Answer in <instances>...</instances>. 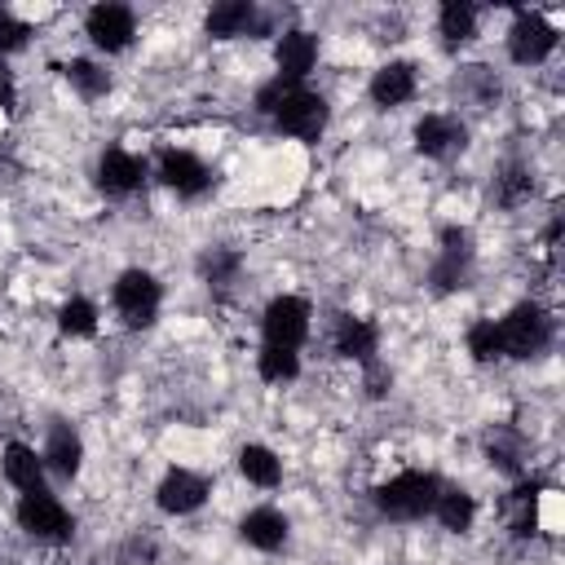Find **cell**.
<instances>
[{"mask_svg": "<svg viewBox=\"0 0 565 565\" xmlns=\"http://www.w3.org/2000/svg\"><path fill=\"white\" fill-rule=\"evenodd\" d=\"M468 353H472L477 362L503 358V349H499V322H494V318H481V322L468 327Z\"/></svg>", "mask_w": 565, "mask_h": 565, "instance_id": "cell-28", "label": "cell"}, {"mask_svg": "<svg viewBox=\"0 0 565 565\" xmlns=\"http://www.w3.org/2000/svg\"><path fill=\"white\" fill-rule=\"evenodd\" d=\"M13 97H18V84H13V71H9V62L0 57V106H13Z\"/></svg>", "mask_w": 565, "mask_h": 565, "instance_id": "cell-31", "label": "cell"}, {"mask_svg": "<svg viewBox=\"0 0 565 565\" xmlns=\"http://www.w3.org/2000/svg\"><path fill=\"white\" fill-rule=\"evenodd\" d=\"M256 110L260 115H274V124L287 137H300V141H318L322 128H327V102H322V93H313L305 84H287L278 75L256 88Z\"/></svg>", "mask_w": 565, "mask_h": 565, "instance_id": "cell-1", "label": "cell"}, {"mask_svg": "<svg viewBox=\"0 0 565 565\" xmlns=\"http://www.w3.org/2000/svg\"><path fill=\"white\" fill-rule=\"evenodd\" d=\"M547 340H552V318L534 300H521V305L508 309V318H499V349L508 358L530 362L547 349Z\"/></svg>", "mask_w": 565, "mask_h": 565, "instance_id": "cell-3", "label": "cell"}, {"mask_svg": "<svg viewBox=\"0 0 565 565\" xmlns=\"http://www.w3.org/2000/svg\"><path fill=\"white\" fill-rule=\"evenodd\" d=\"M530 190H534V181H530V172H525V168H508V172L499 177V203H503V207L525 203V199H530Z\"/></svg>", "mask_w": 565, "mask_h": 565, "instance_id": "cell-29", "label": "cell"}, {"mask_svg": "<svg viewBox=\"0 0 565 565\" xmlns=\"http://www.w3.org/2000/svg\"><path fill=\"white\" fill-rule=\"evenodd\" d=\"M110 300H115V313L124 318V327H150L159 318V305H163V287L154 274L146 269H124L110 287Z\"/></svg>", "mask_w": 565, "mask_h": 565, "instance_id": "cell-4", "label": "cell"}, {"mask_svg": "<svg viewBox=\"0 0 565 565\" xmlns=\"http://www.w3.org/2000/svg\"><path fill=\"white\" fill-rule=\"evenodd\" d=\"M18 525H22L31 539H40V543H66V539L75 534L71 512H66L62 499H53L49 490L22 494V503H18Z\"/></svg>", "mask_w": 565, "mask_h": 565, "instance_id": "cell-5", "label": "cell"}, {"mask_svg": "<svg viewBox=\"0 0 565 565\" xmlns=\"http://www.w3.org/2000/svg\"><path fill=\"white\" fill-rule=\"evenodd\" d=\"M415 88H419V75H415L411 62H384V66L371 75V102L384 106V110L406 106V102L415 97Z\"/></svg>", "mask_w": 565, "mask_h": 565, "instance_id": "cell-14", "label": "cell"}, {"mask_svg": "<svg viewBox=\"0 0 565 565\" xmlns=\"http://www.w3.org/2000/svg\"><path fill=\"white\" fill-rule=\"evenodd\" d=\"M238 472H243L252 486H260V490H274V486L282 481V459H278L269 446H260V441H247V446L238 450Z\"/></svg>", "mask_w": 565, "mask_h": 565, "instance_id": "cell-21", "label": "cell"}, {"mask_svg": "<svg viewBox=\"0 0 565 565\" xmlns=\"http://www.w3.org/2000/svg\"><path fill=\"white\" fill-rule=\"evenodd\" d=\"M256 371L265 384H287L300 375V353L296 349H278V344H265L260 358H256Z\"/></svg>", "mask_w": 565, "mask_h": 565, "instance_id": "cell-25", "label": "cell"}, {"mask_svg": "<svg viewBox=\"0 0 565 565\" xmlns=\"http://www.w3.org/2000/svg\"><path fill=\"white\" fill-rule=\"evenodd\" d=\"M552 49H556V26L543 13L521 9L512 18V26H508V57L516 66H539V62L552 57Z\"/></svg>", "mask_w": 565, "mask_h": 565, "instance_id": "cell-7", "label": "cell"}, {"mask_svg": "<svg viewBox=\"0 0 565 565\" xmlns=\"http://www.w3.org/2000/svg\"><path fill=\"white\" fill-rule=\"evenodd\" d=\"M433 516L441 521V530L463 534V530L472 525V516H477V503H472V494H468V490H441V494H437V503H433Z\"/></svg>", "mask_w": 565, "mask_h": 565, "instance_id": "cell-23", "label": "cell"}, {"mask_svg": "<svg viewBox=\"0 0 565 565\" xmlns=\"http://www.w3.org/2000/svg\"><path fill=\"white\" fill-rule=\"evenodd\" d=\"M238 265H243V256H238V252H230V247H212V252H203L199 274H203V282L225 287V282L238 274Z\"/></svg>", "mask_w": 565, "mask_h": 565, "instance_id": "cell-27", "label": "cell"}, {"mask_svg": "<svg viewBox=\"0 0 565 565\" xmlns=\"http://www.w3.org/2000/svg\"><path fill=\"white\" fill-rule=\"evenodd\" d=\"M159 181H163L172 194H181V199H199V194L212 185V172H207V163H203L199 154L168 146V150L159 154Z\"/></svg>", "mask_w": 565, "mask_h": 565, "instance_id": "cell-11", "label": "cell"}, {"mask_svg": "<svg viewBox=\"0 0 565 565\" xmlns=\"http://www.w3.org/2000/svg\"><path fill=\"white\" fill-rule=\"evenodd\" d=\"M274 62H278V79L305 84V75L318 62V35L313 31H282L278 49H274Z\"/></svg>", "mask_w": 565, "mask_h": 565, "instance_id": "cell-13", "label": "cell"}, {"mask_svg": "<svg viewBox=\"0 0 565 565\" xmlns=\"http://www.w3.org/2000/svg\"><path fill=\"white\" fill-rule=\"evenodd\" d=\"M463 141H468V128L455 115H437L433 110V115H424L415 124V150L424 159H450V154L463 150Z\"/></svg>", "mask_w": 565, "mask_h": 565, "instance_id": "cell-12", "label": "cell"}, {"mask_svg": "<svg viewBox=\"0 0 565 565\" xmlns=\"http://www.w3.org/2000/svg\"><path fill=\"white\" fill-rule=\"evenodd\" d=\"M437 35H441L446 49L468 44V40L477 35V9H472L468 0H446V4L437 9Z\"/></svg>", "mask_w": 565, "mask_h": 565, "instance_id": "cell-20", "label": "cell"}, {"mask_svg": "<svg viewBox=\"0 0 565 565\" xmlns=\"http://www.w3.org/2000/svg\"><path fill=\"white\" fill-rule=\"evenodd\" d=\"M84 31H88V40H93L102 53H124V49L132 44V35H137V13H132L128 4L102 0V4L88 9Z\"/></svg>", "mask_w": 565, "mask_h": 565, "instance_id": "cell-8", "label": "cell"}, {"mask_svg": "<svg viewBox=\"0 0 565 565\" xmlns=\"http://www.w3.org/2000/svg\"><path fill=\"white\" fill-rule=\"evenodd\" d=\"M146 177V163L137 154H128L124 146H110L102 159H97V185L106 194H132Z\"/></svg>", "mask_w": 565, "mask_h": 565, "instance_id": "cell-15", "label": "cell"}, {"mask_svg": "<svg viewBox=\"0 0 565 565\" xmlns=\"http://www.w3.org/2000/svg\"><path fill=\"white\" fill-rule=\"evenodd\" d=\"M252 22H256V9L247 0H225V4H212L207 9V35H216V40H234Z\"/></svg>", "mask_w": 565, "mask_h": 565, "instance_id": "cell-22", "label": "cell"}, {"mask_svg": "<svg viewBox=\"0 0 565 565\" xmlns=\"http://www.w3.org/2000/svg\"><path fill=\"white\" fill-rule=\"evenodd\" d=\"M238 534H243V543L247 547H256V552H278L282 543H287V516L278 512V508H252L243 521H238Z\"/></svg>", "mask_w": 565, "mask_h": 565, "instance_id": "cell-17", "label": "cell"}, {"mask_svg": "<svg viewBox=\"0 0 565 565\" xmlns=\"http://www.w3.org/2000/svg\"><path fill=\"white\" fill-rule=\"evenodd\" d=\"M57 327H62L66 335H75V340L93 335V331H97V305L84 300V296H71V300L62 305V313H57Z\"/></svg>", "mask_w": 565, "mask_h": 565, "instance_id": "cell-26", "label": "cell"}, {"mask_svg": "<svg viewBox=\"0 0 565 565\" xmlns=\"http://www.w3.org/2000/svg\"><path fill=\"white\" fill-rule=\"evenodd\" d=\"M437 494H441V481L433 472H419V468H406V472L388 477L384 486H375V503L393 521H419V516H428L433 503H437Z\"/></svg>", "mask_w": 565, "mask_h": 565, "instance_id": "cell-2", "label": "cell"}, {"mask_svg": "<svg viewBox=\"0 0 565 565\" xmlns=\"http://www.w3.org/2000/svg\"><path fill=\"white\" fill-rule=\"evenodd\" d=\"M207 494H212V481H207L203 472H194V468H168V477H163L159 490H154V499H159V508H163L168 516H190V512H199V508L207 503Z\"/></svg>", "mask_w": 565, "mask_h": 565, "instance_id": "cell-9", "label": "cell"}, {"mask_svg": "<svg viewBox=\"0 0 565 565\" xmlns=\"http://www.w3.org/2000/svg\"><path fill=\"white\" fill-rule=\"evenodd\" d=\"M468 269H472V234L459 230V225H446L441 230V252L433 260V287L455 291V287L468 282Z\"/></svg>", "mask_w": 565, "mask_h": 565, "instance_id": "cell-10", "label": "cell"}, {"mask_svg": "<svg viewBox=\"0 0 565 565\" xmlns=\"http://www.w3.org/2000/svg\"><path fill=\"white\" fill-rule=\"evenodd\" d=\"M57 477H75L79 463H84V441L71 424H53L49 428V441H44V455H40Z\"/></svg>", "mask_w": 565, "mask_h": 565, "instance_id": "cell-18", "label": "cell"}, {"mask_svg": "<svg viewBox=\"0 0 565 565\" xmlns=\"http://www.w3.org/2000/svg\"><path fill=\"white\" fill-rule=\"evenodd\" d=\"M26 35H31V31H26V22H18V18L0 4V57H4V53H13V49H22V44H26Z\"/></svg>", "mask_w": 565, "mask_h": 565, "instance_id": "cell-30", "label": "cell"}, {"mask_svg": "<svg viewBox=\"0 0 565 565\" xmlns=\"http://www.w3.org/2000/svg\"><path fill=\"white\" fill-rule=\"evenodd\" d=\"M0 463H4V477H9V486H18L22 494H31V490H44V459H40L31 446H22V441H9Z\"/></svg>", "mask_w": 565, "mask_h": 565, "instance_id": "cell-19", "label": "cell"}, {"mask_svg": "<svg viewBox=\"0 0 565 565\" xmlns=\"http://www.w3.org/2000/svg\"><path fill=\"white\" fill-rule=\"evenodd\" d=\"M62 75H66V84H71L79 97H102V93L110 88L106 66H97V62H88V57H71V62L62 66Z\"/></svg>", "mask_w": 565, "mask_h": 565, "instance_id": "cell-24", "label": "cell"}, {"mask_svg": "<svg viewBox=\"0 0 565 565\" xmlns=\"http://www.w3.org/2000/svg\"><path fill=\"white\" fill-rule=\"evenodd\" d=\"M375 344H380V327L371 318H358V313H340L335 318V353L340 358H353V362L371 366Z\"/></svg>", "mask_w": 565, "mask_h": 565, "instance_id": "cell-16", "label": "cell"}, {"mask_svg": "<svg viewBox=\"0 0 565 565\" xmlns=\"http://www.w3.org/2000/svg\"><path fill=\"white\" fill-rule=\"evenodd\" d=\"M309 300L305 296H274L265 305V318H260V331H265V344H278V349H300L305 335H309Z\"/></svg>", "mask_w": 565, "mask_h": 565, "instance_id": "cell-6", "label": "cell"}]
</instances>
